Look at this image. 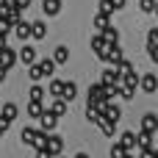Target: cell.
I'll use <instances>...</instances> for the list:
<instances>
[{"instance_id": "836d02e7", "label": "cell", "mask_w": 158, "mask_h": 158, "mask_svg": "<svg viewBox=\"0 0 158 158\" xmlns=\"http://www.w3.org/2000/svg\"><path fill=\"white\" fill-rule=\"evenodd\" d=\"M75 158H89V156H86V153H78V156H75Z\"/></svg>"}, {"instance_id": "f1b7e54d", "label": "cell", "mask_w": 158, "mask_h": 158, "mask_svg": "<svg viewBox=\"0 0 158 158\" xmlns=\"http://www.w3.org/2000/svg\"><path fill=\"white\" fill-rule=\"evenodd\" d=\"M142 11L153 14V11H156V0H142Z\"/></svg>"}, {"instance_id": "d590c367", "label": "cell", "mask_w": 158, "mask_h": 158, "mask_svg": "<svg viewBox=\"0 0 158 158\" xmlns=\"http://www.w3.org/2000/svg\"><path fill=\"white\" fill-rule=\"evenodd\" d=\"M3 133H6V131H3V128H0V139H3Z\"/></svg>"}, {"instance_id": "9a60e30c", "label": "cell", "mask_w": 158, "mask_h": 158, "mask_svg": "<svg viewBox=\"0 0 158 158\" xmlns=\"http://www.w3.org/2000/svg\"><path fill=\"white\" fill-rule=\"evenodd\" d=\"M44 94H47V92H44L39 83H33V86H31V92H28V97H31L33 103H44Z\"/></svg>"}, {"instance_id": "484cf974", "label": "cell", "mask_w": 158, "mask_h": 158, "mask_svg": "<svg viewBox=\"0 0 158 158\" xmlns=\"http://www.w3.org/2000/svg\"><path fill=\"white\" fill-rule=\"evenodd\" d=\"M125 153H128V150L122 147V142H114V144H111V158H122Z\"/></svg>"}, {"instance_id": "5bb4252c", "label": "cell", "mask_w": 158, "mask_h": 158, "mask_svg": "<svg viewBox=\"0 0 158 158\" xmlns=\"http://www.w3.org/2000/svg\"><path fill=\"white\" fill-rule=\"evenodd\" d=\"M139 83H142V89H144L147 94H153V92H156V86H158V81H156V75H153V72H150V75H144Z\"/></svg>"}, {"instance_id": "6da1fadb", "label": "cell", "mask_w": 158, "mask_h": 158, "mask_svg": "<svg viewBox=\"0 0 158 158\" xmlns=\"http://www.w3.org/2000/svg\"><path fill=\"white\" fill-rule=\"evenodd\" d=\"M28 67H31V69H28L31 81H33V83H39V81H44V78H50V75H53L56 61H53V58H42V61H33V64H28Z\"/></svg>"}, {"instance_id": "f546056e", "label": "cell", "mask_w": 158, "mask_h": 158, "mask_svg": "<svg viewBox=\"0 0 158 158\" xmlns=\"http://www.w3.org/2000/svg\"><path fill=\"white\" fill-rule=\"evenodd\" d=\"M36 158H56V156H53L47 147H36Z\"/></svg>"}, {"instance_id": "7402d4cb", "label": "cell", "mask_w": 158, "mask_h": 158, "mask_svg": "<svg viewBox=\"0 0 158 158\" xmlns=\"http://www.w3.org/2000/svg\"><path fill=\"white\" fill-rule=\"evenodd\" d=\"M106 44H108V42L103 39V33H97V36H92V50H94L97 56H100V50H103Z\"/></svg>"}, {"instance_id": "4dcf8cb0", "label": "cell", "mask_w": 158, "mask_h": 158, "mask_svg": "<svg viewBox=\"0 0 158 158\" xmlns=\"http://www.w3.org/2000/svg\"><path fill=\"white\" fill-rule=\"evenodd\" d=\"M142 158H158L156 147H150V150H142Z\"/></svg>"}, {"instance_id": "7a4b0ae2", "label": "cell", "mask_w": 158, "mask_h": 158, "mask_svg": "<svg viewBox=\"0 0 158 158\" xmlns=\"http://www.w3.org/2000/svg\"><path fill=\"white\" fill-rule=\"evenodd\" d=\"M36 119H39V131H47V133L56 131V125H58V117H56L50 108H42V114H39Z\"/></svg>"}, {"instance_id": "d6a6232c", "label": "cell", "mask_w": 158, "mask_h": 158, "mask_svg": "<svg viewBox=\"0 0 158 158\" xmlns=\"http://www.w3.org/2000/svg\"><path fill=\"white\" fill-rule=\"evenodd\" d=\"M6 72H8V69H3V67H0V83L6 81Z\"/></svg>"}, {"instance_id": "d4e9b609", "label": "cell", "mask_w": 158, "mask_h": 158, "mask_svg": "<svg viewBox=\"0 0 158 158\" xmlns=\"http://www.w3.org/2000/svg\"><path fill=\"white\" fill-rule=\"evenodd\" d=\"M86 119H89L92 125H100V119H103V117H100V111H97V108H86Z\"/></svg>"}, {"instance_id": "3957f363", "label": "cell", "mask_w": 158, "mask_h": 158, "mask_svg": "<svg viewBox=\"0 0 158 158\" xmlns=\"http://www.w3.org/2000/svg\"><path fill=\"white\" fill-rule=\"evenodd\" d=\"M44 147H47L53 156H58V153L64 150V139H61V136H56V133L50 131V133H47V139H44Z\"/></svg>"}, {"instance_id": "e575fe53", "label": "cell", "mask_w": 158, "mask_h": 158, "mask_svg": "<svg viewBox=\"0 0 158 158\" xmlns=\"http://www.w3.org/2000/svg\"><path fill=\"white\" fill-rule=\"evenodd\" d=\"M122 158H133V156H131V153H125V156H122Z\"/></svg>"}, {"instance_id": "44dd1931", "label": "cell", "mask_w": 158, "mask_h": 158, "mask_svg": "<svg viewBox=\"0 0 158 158\" xmlns=\"http://www.w3.org/2000/svg\"><path fill=\"white\" fill-rule=\"evenodd\" d=\"M22 144H31L33 147V139H36V128H22Z\"/></svg>"}, {"instance_id": "d6986e66", "label": "cell", "mask_w": 158, "mask_h": 158, "mask_svg": "<svg viewBox=\"0 0 158 158\" xmlns=\"http://www.w3.org/2000/svg\"><path fill=\"white\" fill-rule=\"evenodd\" d=\"M119 142H122V147L131 153V150L136 147V133H131V131H128V133H122V136H119Z\"/></svg>"}, {"instance_id": "ac0fdd59", "label": "cell", "mask_w": 158, "mask_h": 158, "mask_svg": "<svg viewBox=\"0 0 158 158\" xmlns=\"http://www.w3.org/2000/svg\"><path fill=\"white\" fill-rule=\"evenodd\" d=\"M17 114H19V108H17L14 103H6V106H3V114H0V117H6L8 122H14V119H17Z\"/></svg>"}, {"instance_id": "e0dca14e", "label": "cell", "mask_w": 158, "mask_h": 158, "mask_svg": "<svg viewBox=\"0 0 158 158\" xmlns=\"http://www.w3.org/2000/svg\"><path fill=\"white\" fill-rule=\"evenodd\" d=\"M89 97H94V100H106V86H103V83H92V86H89Z\"/></svg>"}, {"instance_id": "8992f818", "label": "cell", "mask_w": 158, "mask_h": 158, "mask_svg": "<svg viewBox=\"0 0 158 158\" xmlns=\"http://www.w3.org/2000/svg\"><path fill=\"white\" fill-rule=\"evenodd\" d=\"M17 61H22L25 67H28V64H33V61H36V50H33L31 44H22V50L17 53Z\"/></svg>"}, {"instance_id": "4316f807", "label": "cell", "mask_w": 158, "mask_h": 158, "mask_svg": "<svg viewBox=\"0 0 158 158\" xmlns=\"http://www.w3.org/2000/svg\"><path fill=\"white\" fill-rule=\"evenodd\" d=\"M61 86H64V81H53V83H50V89H47V92H50V97H61Z\"/></svg>"}, {"instance_id": "30bf717a", "label": "cell", "mask_w": 158, "mask_h": 158, "mask_svg": "<svg viewBox=\"0 0 158 158\" xmlns=\"http://www.w3.org/2000/svg\"><path fill=\"white\" fill-rule=\"evenodd\" d=\"M142 131L158 133V117H156V114H144V117H142Z\"/></svg>"}, {"instance_id": "2e32d148", "label": "cell", "mask_w": 158, "mask_h": 158, "mask_svg": "<svg viewBox=\"0 0 158 158\" xmlns=\"http://www.w3.org/2000/svg\"><path fill=\"white\" fill-rule=\"evenodd\" d=\"M53 61H56V64H67V61H69V50H67L64 44H61V47H56V53H53Z\"/></svg>"}, {"instance_id": "8fae6325", "label": "cell", "mask_w": 158, "mask_h": 158, "mask_svg": "<svg viewBox=\"0 0 158 158\" xmlns=\"http://www.w3.org/2000/svg\"><path fill=\"white\" fill-rule=\"evenodd\" d=\"M42 11H44L47 17H56V14L61 11V0H42Z\"/></svg>"}, {"instance_id": "ffe728a7", "label": "cell", "mask_w": 158, "mask_h": 158, "mask_svg": "<svg viewBox=\"0 0 158 158\" xmlns=\"http://www.w3.org/2000/svg\"><path fill=\"white\" fill-rule=\"evenodd\" d=\"M50 111H53L56 117H64V114H67V100H61V97H56V103L50 106Z\"/></svg>"}, {"instance_id": "5b68a950", "label": "cell", "mask_w": 158, "mask_h": 158, "mask_svg": "<svg viewBox=\"0 0 158 158\" xmlns=\"http://www.w3.org/2000/svg\"><path fill=\"white\" fill-rule=\"evenodd\" d=\"M11 28H14V33H17V36L22 39V42H25V39H31V22H25L22 17H19V19H17V22H14Z\"/></svg>"}, {"instance_id": "603a6c76", "label": "cell", "mask_w": 158, "mask_h": 158, "mask_svg": "<svg viewBox=\"0 0 158 158\" xmlns=\"http://www.w3.org/2000/svg\"><path fill=\"white\" fill-rule=\"evenodd\" d=\"M106 25H111V22H108V14H100V11H97V17H94V28L103 31Z\"/></svg>"}, {"instance_id": "9c48e42d", "label": "cell", "mask_w": 158, "mask_h": 158, "mask_svg": "<svg viewBox=\"0 0 158 158\" xmlns=\"http://www.w3.org/2000/svg\"><path fill=\"white\" fill-rule=\"evenodd\" d=\"M119 78H122V75H119V69H117V64H114L111 69H106V72H103L100 83H103V86H111V83H119Z\"/></svg>"}, {"instance_id": "ba28073f", "label": "cell", "mask_w": 158, "mask_h": 158, "mask_svg": "<svg viewBox=\"0 0 158 158\" xmlns=\"http://www.w3.org/2000/svg\"><path fill=\"white\" fill-rule=\"evenodd\" d=\"M136 144H139L142 150H150V147H156V133H150V131H142V133L136 136Z\"/></svg>"}, {"instance_id": "277c9868", "label": "cell", "mask_w": 158, "mask_h": 158, "mask_svg": "<svg viewBox=\"0 0 158 158\" xmlns=\"http://www.w3.org/2000/svg\"><path fill=\"white\" fill-rule=\"evenodd\" d=\"M14 64H17V53L3 44V47H0V67H3V69H11Z\"/></svg>"}, {"instance_id": "cb8c5ba5", "label": "cell", "mask_w": 158, "mask_h": 158, "mask_svg": "<svg viewBox=\"0 0 158 158\" xmlns=\"http://www.w3.org/2000/svg\"><path fill=\"white\" fill-rule=\"evenodd\" d=\"M42 108H44L42 103H33V100H31V103H28V117H33V119H36V117L42 114Z\"/></svg>"}, {"instance_id": "1f68e13d", "label": "cell", "mask_w": 158, "mask_h": 158, "mask_svg": "<svg viewBox=\"0 0 158 158\" xmlns=\"http://www.w3.org/2000/svg\"><path fill=\"white\" fill-rule=\"evenodd\" d=\"M111 6H114V11H119V8L125 6V0H111Z\"/></svg>"}, {"instance_id": "4fadbf2b", "label": "cell", "mask_w": 158, "mask_h": 158, "mask_svg": "<svg viewBox=\"0 0 158 158\" xmlns=\"http://www.w3.org/2000/svg\"><path fill=\"white\" fill-rule=\"evenodd\" d=\"M100 33H103V39H106L108 44H114V42H119V31H117L114 25H106V28H103Z\"/></svg>"}, {"instance_id": "52a82bcc", "label": "cell", "mask_w": 158, "mask_h": 158, "mask_svg": "<svg viewBox=\"0 0 158 158\" xmlns=\"http://www.w3.org/2000/svg\"><path fill=\"white\" fill-rule=\"evenodd\" d=\"M75 94H78V83H75V81H64V86H61V100L72 103Z\"/></svg>"}, {"instance_id": "83f0119b", "label": "cell", "mask_w": 158, "mask_h": 158, "mask_svg": "<svg viewBox=\"0 0 158 158\" xmlns=\"http://www.w3.org/2000/svg\"><path fill=\"white\" fill-rule=\"evenodd\" d=\"M97 6H100V14H108V17L114 14V6H111V0H100Z\"/></svg>"}, {"instance_id": "7c38bea8", "label": "cell", "mask_w": 158, "mask_h": 158, "mask_svg": "<svg viewBox=\"0 0 158 158\" xmlns=\"http://www.w3.org/2000/svg\"><path fill=\"white\" fill-rule=\"evenodd\" d=\"M31 36H33V39H44V36H47V25H44L42 19L31 22Z\"/></svg>"}]
</instances>
